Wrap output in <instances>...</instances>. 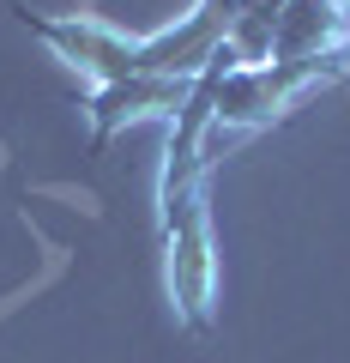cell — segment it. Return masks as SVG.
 Listing matches in <instances>:
<instances>
[{"label":"cell","instance_id":"1","mask_svg":"<svg viewBox=\"0 0 350 363\" xmlns=\"http://www.w3.org/2000/svg\"><path fill=\"white\" fill-rule=\"evenodd\" d=\"M163 236H169V291H175V309H182L194 327H206L211 321V291H218L211 224H206V188L163 212Z\"/></svg>","mask_w":350,"mask_h":363},{"label":"cell","instance_id":"2","mask_svg":"<svg viewBox=\"0 0 350 363\" xmlns=\"http://www.w3.org/2000/svg\"><path fill=\"white\" fill-rule=\"evenodd\" d=\"M194 97V79H163V73H133V79H109L91 97V121H97V145L121 128V121H145V116H182V104Z\"/></svg>","mask_w":350,"mask_h":363},{"label":"cell","instance_id":"3","mask_svg":"<svg viewBox=\"0 0 350 363\" xmlns=\"http://www.w3.org/2000/svg\"><path fill=\"white\" fill-rule=\"evenodd\" d=\"M350 49V13L332 0H284L272 30V61H320Z\"/></svg>","mask_w":350,"mask_h":363}]
</instances>
